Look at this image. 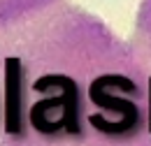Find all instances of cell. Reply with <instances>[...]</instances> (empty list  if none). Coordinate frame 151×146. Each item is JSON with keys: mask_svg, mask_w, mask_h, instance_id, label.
I'll return each mask as SVG.
<instances>
[{"mask_svg": "<svg viewBox=\"0 0 151 146\" xmlns=\"http://www.w3.org/2000/svg\"><path fill=\"white\" fill-rule=\"evenodd\" d=\"M0 146H151L130 39L65 0L2 21Z\"/></svg>", "mask_w": 151, "mask_h": 146, "instance_id": "6da1fadb", "label": "cell"}, {"mask_svg": "<svg viewBox=\"0 0 151 146\" xmlns=\"http://www.w3.org/2000/svg\"><path fill=\"white\" fill-rule=\"evenodd\" d=\"M130 44L135 49V56L147 74V86H149V102H151V0H139L135 19L130 28Z\"/></svg>", "mask_w": 151, "mask_h": 146, "instance_id": "7a4b0ae2", "label": "cell"}, {"mask_svg": "<svg viewBox=\"0 0 151 146\" xmlns=\"http://www.w3.org/2000/svg\"><path fill=\"white\" fill-rule=\"evenodd\" d=\"M56 2H60V0H0V23L33 14V12L56 5Z\"/></svg>", "mask_w": 151, "mask_h": 146, "instance_id": "3957f363", "label": "cell"}]
</instances>
